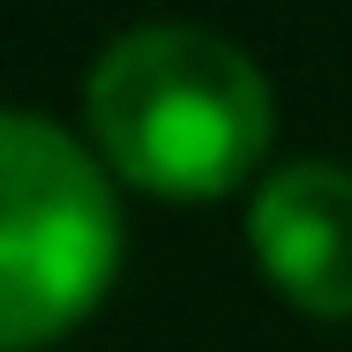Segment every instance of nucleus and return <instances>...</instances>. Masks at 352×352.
<instances>
[{"label":"nucleus","instance_id":"f257e3e1","mask_svg":"<svg viewBox=\"0 0 352 352\" xmlns=\"http://www.w3.org/2000/svg\"><path fill=\"white\" fill-rule=\"evenodd\" d=\"M90 135L128 188L217 203L270 150V82L217 30L150 23L113 38L90 68Z\"/></svg>","mask_w":352,"mask_h":352},{"label":"nucleus","instance_id":"7ed1b4c3","mask_svg":"<svg viewBox=\"0 0 352 352\" xmlns=\"http://www.w3.org/2000/svg\"><path fill=\"white\" fill-rule=\"evenodd\" d=\"M248 248L263 278L315 322L352 315V173L330 157L285 165L248 203Z\"/></svg>","mask_w":352,"mask_h":352},{"label":"nucleus","instance_id":"f03ea898","mask_svg":"<svg viewBox=\"0 0 352 352\" xmlns=\"http://www.w3.org/2000/svg\"><path fill=\"white\" fill-rule=\"evenodd\" d=\"M0 345L68 338L120 270V203L105 165L38 113L0 120Z\"/></svg>","mask_w":352,"mask_h":352}]
</instances>
